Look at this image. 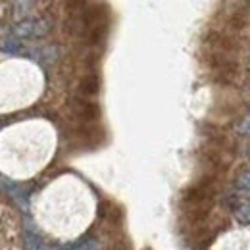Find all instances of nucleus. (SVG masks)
<instances>
[{"label":"nucleus","mask_w":250,"mask_h":250,"mask_svg":"<svg viewBox=\"0 0 250 250\" xmlns=\"http://www.w3.org/2000/svg\"><path fill=\"white\" fill-rule=\"evenodd\" d=\"M52 29V21L46 18H39V20H23L18 21L14 25V35L27 39V37H44L46 33Z\"/></svg>","instance_id":"f257e3e1"},{"label":"nucleus","mask_w":250,"mask_h":250,"mask_svg":"<svg viewBox=\"0 0 250 250\" xmlns=\"http://www.w3.org/2000/svg\"><path fill=\"white\" fill-rule=\"evenodd\" d=\"M0 188L8 194V198H12L23 212L29 208V194H27V188L18 185V183H12L10 179H0Z\"/></svg>","instance_id":"f03ea898"},{"label":"nucleus","mask_w":250,"mask_h":250,"mask_svg":"<svg viewBox=\"0 0 250 250\" xmlns=\"http://www.w3.org/2000/svg\"><path fill=\"white\" fill-rule=\"evenodd\" d=\"M73 112L81 118V120H87V122H93L98 118L100 110L94 102H89V100H73Z\"/></svg>","instance_id":"7ed1b4c3"},{"label":"nucleus","mask_w":250,"mask_h":250,"mask_svg":"<svg viewBox=\"0 0 250 250\" xmlns=\"http://www.w3.org/2000/svg\"><path fill=\"white\" fill-rule=\"evenodd\" d=\"M25 250H58V247L46 245V243H42L41 239H37V235L27 233V235H25Z\"/></svg>","instance_id":"20e7f679"},{"label":"nucleus","mask_w":250,"mask_h":250,"mask_svg":"<svg viewBox=\"0 0 250 250\" xmlns=\"http://www.w3.org/2000/svg\"><path fill=\"white\" fill-rule=\"evenodd\" d=\"M98 77L96 75H87L83 81H81V93L85 94V96H93V94L98 93Z\"/></svg>","instance_id":"39448f33"},{"label":"nucleus","mask_w":250,"mask_h":250,"mask_svg":"<svg viewBox=\"0 0 250 250\" xmlns=\"http://www.w3.org/2000/svg\"><path fill=\"white\" fill-rule=\"evenodd\" d=\"M14 8H16V10H14L16 20H21V21H23V18H27V16L31 14L33 2H16Z\"/></svg>","instance_id":"423d86ee"},{"label":"nucleus","mask_w":250,"mask_h":250,"mask_svg":"<svg viewBox=\"0 0 250 250\" xmlns=\"http://www.w3.org/2000/svg\"><path fill=\"white\" fill-rule=\"evenodd\" d=\"M73 250H100V243L96 239H83L73 247Z\"/></svg>","instance_id":"0eeeda50"},{"label":"nucleus","mask_w":250,"mask_h":250,"mask_svg":"<svg viewBox=\"0 0 250 250\" xmlns=\"http://www.w3.org/2000/svg\"><path fill=\"white\" fill-rule=\"evenodd\" d=\"M2 50L10 52V54H18V52H21V44H20V41H16V39H6V41L2 42Z\"/></svg>","instance_id":"6e6552de"},{"label":"nucleus","mask_w":250,"mask_h":250,"mask_svg":"<svg viewBox=\"0 0 250 250\" xmlns=\"http://www.w3.org/2000/svg\"><path fill=\"white\" fill-rule=\"evenodd\" d=\"M239 187L249 188L250 190V173H243V175L239 177Z\"/></svg>","instance_id":"1a4fd4ad"},{"label":"nucleus","mask_w":250,"mask_h":250,"mask_svg":"<svg viewBox=\"0 0 250 250\" xmlns=\"http://www.w3.org/2000/svg\"><path fill=\"white\" fill-rule=\"evenodd\" d=\"M0 129H2V124H0Z\"/></svg>","instance_id":"9d476101"}]
</instances>
